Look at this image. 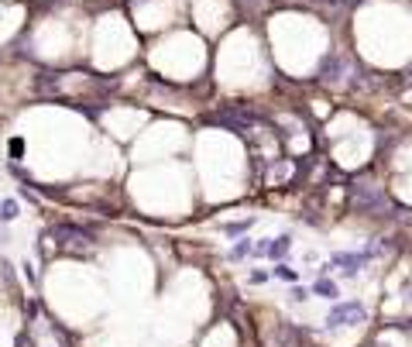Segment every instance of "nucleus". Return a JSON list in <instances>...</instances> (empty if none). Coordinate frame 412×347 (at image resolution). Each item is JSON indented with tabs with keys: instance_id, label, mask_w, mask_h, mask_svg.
Returning a JSON list of instances; mask_svg holds the SVG:
<instances>
[{
	"instance_id": "f257e3e1",
	"label": "nucleus",
	"mask_w": 412,
	"mask_h": 347,
	"mask_svg": "<svg viewBox=\"0 0 412 347\" xmlns=\"http://www.w3.org/2000/svg\"><path fill=\"white\" fill-rule=\"evenodd\" d=\"M378 255V248H361V251H344V255H333V261H330L323 272H340L344 279H354L365 265H368V258H374Z\"/></svg>"
},
{
	"instance_id": "f03ea898",
	"label": "nucleus",
	"mask_w": 412,
	"mask_h": 347,
	"mask_svg": "<svg viewBox=\"0 0 412 347\" xmlns=\"http://www.w3.org/2000/svg\"><path fill=\"white\" fill-rule=\"evenodd\" d=\"M368 320V309L361 303H354V300H347V303H333L327 316V330H340V327H358V323H365Z\"/></svg>"
},
{
	"instance_id": "7ed1b4c3",
	"label": "nucleus",
	"mask_w": 412,
	"mask_h": 347,
	"mask_svg": "<svg viewBox=\"0 0 412 347\" xmlns=\"http://www.w3.org/2000/svg\"><path fill=\"white\" fill-rule=\"evenodd\" d=\"M351 207L361 214H385L388 210V196L378 186H354L351 189Z\"/></svg>"
},
{
	"instance_id": "20e7f679",
	"label": "nucleus",
	"mask_w": 412,
	"mask_h": 347,
	"mask_svg": "<svg viewBox=\"0 0 412 347\" xmlns=\"http://www.w3.org/2000/svg\"><path fill=\"white\" fill-rule=\"evenodd\" d=\"M344 69H347V55H344V52H333V55L323 59V66H320V80L337 83V80L344 76Z\"/></svg>"
},
{
	"instance_id": "39448f33",
	"label": "nucleus",
	"mask_w": 412,
	"mask_h": 347,
	"mask_svg": "<svg viewBox=\"0 0 412 347\" xmlns=\"http://www.w3.org/2000/svg\"><path fill=\"white\" fill-rule=\"evenodd\" d=\"M258 251H261V255H268V258H282V255H288V251H292V237H288V234H279L272 244H258Z\"/></svg>"
},
{
	"instance_id": "423d86ee",
	"label": "nucleus",
	"mask_w": 412,
	"mask_h": 347,
	"mask_svg": "<svg viewBox=\"0 0 412 347\" xmlns=\"http://www.w3.org/2000/svg\"><path fill=\"white\" fill-rule=\"evenodd\" d=\"M313 293H316V296H323V300H337V296H340V293H337V286H333L330 279H316V282H313Z\"/></svg>"
},
{
	"instance_id": "0eeeda50",
	"label": "nucleus",
	"mask_w": 412,
	"mask_h": 347,
	"mask_svg": "<svg viewBox=\"0 0 412 347\" xmlns=\"http://www.w3.org/2000/svg\"><path fill=\"white\" fill-rule=\"evenodd\" d=\"M17 217V203H14V200H3V203H0V220H14Z\"/></svg>"
},
{
	"instance_id": "6e6552de",
	"label": "nucleus",
	"mask_w": 412,
	"mask_h": 347,
	"mask_svg": "<svg viewBox=\"0 0 412 347\" xmlns=\"http://www.w3.org/2000/svg\"><path fill=\"white\" fill-rule=\"evenodd\" d=\"M244 255H251V241H237L230 248V258H244Z\"/></svg>"
},
{
	"instance_id": "1a4fd4ad",
	"label": "nucleus",
	"mask_w": 412,
	"mask_h": 347,
	"mask_svg": "<svg viewBox=\"0 0 412 347\" xmlns=\"http://www.w3.org/2000/svg\"><path fill=\"white\" fill-rule=\"evenodd\" d=\"M392 327H395V330H406V334H412V320H409V316H399V320H392Z\"/></svg>"
},
{
	"instance_id": "9d476101",
	"label": "nucleus",
	"mask_w": 412,
	"mask_h": 347,
	"mask_svg": "<svg viewBox=\"0 0 412 347\" xmlns=\"http://www.w3.org/2000/svg\"><path fill=\"white\" fill-rule=\"evenodd\" d=\"M275 275H279V279H286V282H295V272H292L288 265H279V268H275Z\"/></svg>"
},
{
	"instance_id": "9b49d317",
	"label": "nucleus",
	"mask_w": 412,
	"mask_h": 347,
	"mask_svg": "<svg viewBox=\"0 0 412 347\" xmlns=\"http://www.w3.org/2000/svg\"><path fill=\"white\" fill-rule=\"evenodd\" d=\"M247 227H251V220H244V223H227V234L234 237V234H244Z\"/></svg>"
},
{
	"instance_id": "f8f14e48",
	"label": "nucleus",
	"mask_w": 412,
	"mask_h": 347,
	"mask_svg": "<svg viewBox=\"0 0 412 347\" xmlns=\"http://www.w3.org/2000/svg\"><path fill=\"white\" fill-rule=\"evenodd\" d=\"M306 296H309L306 289H292V300H295V303H306Z\"/></svg>"
},
{
	"instance_id": "ddd939ff",
	"label": "nucleus",
	"mask_w": 412,
	"mask_h": 347,
	"mask_svg": "<svg viewBox=\"0 0 412 347\" xmlns=\"http://www.w3.org/2000/svg\"><path fill=\"white\" fill-rule=\"evenodd\" d=\"M406 296H409V303H412V279L406 282Z\"/></svg>"
},
{
	"instance_id": "4468645a",
	"label": "nucleus",
	"mask_w": 412,
	"mask_h": 347,
	"mask_svg": "<svg viewBox=\"0 0 412 347\" xmlns=\"http://www.w3.org/2000/svg\"><path fill=\"white\" fill-rule=\"evenodd\" d=\"M368 347H388V344H368Z\"/></svg>"
}]
</instances>
